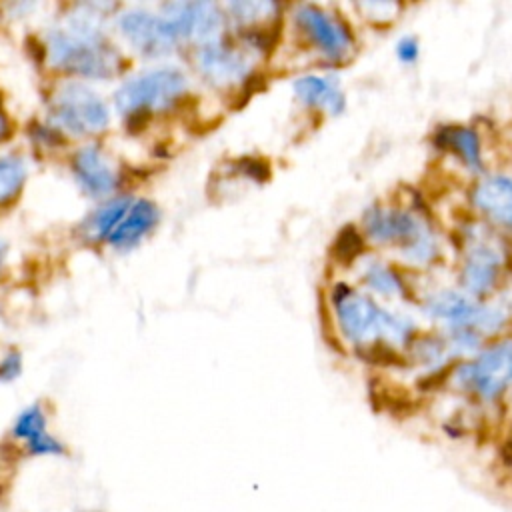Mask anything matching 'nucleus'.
I'll use <instances>...</instances> for the list:
<instances>
[{
	"label": "nucleus",
	"instance_id": "nucleus-24",
	"mask_svg": "<svg viewBox=\"0 0 512 512\" xmlns=\"http://www.w3.org/2000/svg\"><path fill=\"white\" fill-rule=\"evenodd\" d=\"M4 132H6V120H4V116H2V112H0V138L4 136Z\"/></svg>",
	"mask_w": 512,
	"mask_h": 512
},
{
	"label": "nucleus",
	"instance_id": "nucleus-15",
	"mask_svg": "<svg viewBox=\"0 0 512 512\" xmlns=\"http://www.w3.org/2000/svg\"><path fill=\"white\" fill-rule=\"evenodd\" d=\"M360 282L364 292L374 300L386 302H402L410 296V290L402 278V274L386 260L368 256L360 266Z\"/></svg>",
	"mask_w": 512,
	"mask_h": 512
},
{
	"label": "nucleus",
	"instance_id": "nucleus-16",
	"mask_svg": "<svg viewBox=\"0 0 512 512\" xmlns=\"http://www.w3.org/2000/svg\"><path fill=\"white\" fill-rule=\"evenodd\" d=\"M434 144L450 152L462 166L470 172L484 170V156H482V142L474 128L464 124H446L440 126L434 134Z\"/></svg>",
	"mask_w": 512,
	"mask_h": 512
},
{
	"label": "nucleus",
	"instance_id": "nucleus-18",
	"mask_svg": "<svg viewBox=\"0 0 512 512\" xmlns=\"http://www.w3.org/2000/svg\"><path fill=\"white\" fill-rule=\"evenodd\" d=\"M14 436L26 444L32 454L46 456V454H60L62 444L48 432L46 416L40 406H28L22 410L12 428Z\"/></svg>",
	"mask_w": 512,
	"mask_h": 512
},
{
	"label": "nucleus",
	"instance_id": "nucleus-3",
	"mask_svg": "<svg viewBox=\"0 0 512 512\" xmlns=\"http://www.w3.org/2000/svg\"><path fill=\"white\" fill-rule=\"evenodd\" d=\"M364 238L396 252L410 268H428L442 254V242L432 224L412 208L374 204L362 216Z\"/></svg>",
	"mask_w": 512,
	"mask_h": 512
},
{
	"label": "nucleus",
	"instance_id": "nucleus-1",
	"mask_svg": "<svg viewBox=\"0 0 512 512\" xmlns=\"http://www.w3.org/2000/svg\"><path fill=\"white\" fill-rule=\"evenodd\" d=\"M330 308L340 336L356 350L406 352L418 336L416 320L396 308L382 306L364 290L336 282Z\"/></svg>",
	"mask_w": 512,
	"mask_h": 512
},
{
	"label": "nucleus",
	"instance_id": "nucleus-13",
	"mask_svg": "<svg viewBox=\"0 0 512 512\" xmlns=\"http://www.w3.org/2000/svg\"><path fill=\"white\" fill-rule=\"evenodd\" d=\"M72 174L84 194L104 198L114 192L118 176L110 160L96 146H82L72 158Z\"/></svg>",
	"mask_w": 512,
	"mask_h": 512
},
{
	"label": "nucleus",
	"instance_id": "nucleus-9",
	"mask_svg": "<svg viewBox=\"0 0 512 512\" xmlns=\"http://www.w3.org/2000/svg\"><path fill=\"white\" fill-rule=\"evenodd\" d=\"M118 26L130 46L150 58L168 54L178 42L168 20L162 14H154L150 10H128L120 16Z\"/></svg>",
	"mask_w": 512,
	"mask_h": 512
},
{
	"label": "nucleus",
	"instance_id": "nucleus-12",
	"mask_svg": "<svg viewBox=\"0 0 512 512\" xmlns=\"http://www.w3.org/2000/svg\"><path fill=\"white\" fill-rule=\"evenodd\" d=\"M472 206L492 226L512 232V176L484 174L476 180L470 192Z\"/></svg>",
	"mask_w": 512,
	"mask_h": 512
},
{
	"label": "nucleus",
	"instance_id": "nucleus-21",
	"mask_svg": "<svg viewBox=\"0 0 512 512\" xmlns=\"http://www.w3.org/2000/svg\"><path fill=\"white\" fill-rule=\"evenodd\" d=\"M358 8L366 12V18H370L378 24L396 20L402 10V6L396 2H362V4H358Z\"/></svg>",
	"mask_w": 512,
	"mask_h": 512
},
{
	"label": "nucleus",
	"instance_id": "nucleus-2",
	"mask_svg": "<svg viewBox=\"0 0 512 512\" xmlns=\"http://www.w3.org/2000/svg\"><path fill=\"white\" fill-rule=\"evenodd\" d=\"M46 54L52 66L84 78H112L122 68L120 52L108 42L90 8L48 32Z\"/></svg>",
	"mask_w": 512,
	"mask_h": 512
},
{
	"label": "nucleus",
	"instance_id": "nucleus-7",
	"mask_svg": "<svg viewBox=\"0 0 512 512\" xmlns=\"http://www.w3.org/2000/svg\"><path fill=\"white\" fill-rule=\"evenodd\" d=\"M294 22L308 44L330 62H344L354 52V34L350 24L334 12L316 6L300 4L294 10Z\"/></svg>",
	"mask_w": 512,
	"mask_h": 512
},
{
	"label": "nucleus",
	"instance_id": "nucleus-20",
	"mask_svg": "<svg viewBox=\"0 0 512 512\" xmlns=\"http://www.w3.org/2000/svg\"><path fill=\"white\" fill-rule=\"evenodd\" d=\"M26 162L16 154L0 156V204L18 194L26 180Z\"/></svg>",
	"mask_w": 512,
	"mask_h": 512
},
{
	"label": "nucleus",
	"instance_id": "nucleus-19",
	"mask_svg": "<svg viewBox=\"0 0 512 512\" xmlns=\"http://www.w3.org/2000/svg\"><path fill=\"white\" fill-rule=\"evenodd\" d=\"M134 198L130 196H118L106 200L88 220V232L96 240H108L112 230L118 226V222L124 218L128 208L132 206Z\"/></svg>",
	"mask_w": 512,
	"mask_h": 512
},
{
	"label": "nucleus",
	"instance_id": "nucleus-5",
	"mask_svg": "<svg viewBox=\"0 0 512 512\" xmlns=\"http://www.w3.org/2000/svg\"><path fill=\"white\" fill-rule=\"evenodd\" d=\"M448 380L454 390L480 404L502 400L512 392V336H498L456 362Z\"/></svg>",
	"mask_w": 512,
	"mask_h": 512
},
{
	"label": "nucleus",
	"instance_id": "nucleus-23",
	"mask_svg": "<svg viewBox=\"0 0 512 512\" xmlns=\"http://www.w3.org/2000/svg\"><path fill=\"white\" fill-rule=\"evenodd\" d=\"M22 372V358L18 352H8L0 360V382H12Z\"/></svg>",
	"mask_w": 512,
	"mask_h": 512
},
{
	"label": "nucleus",
	"instance_id": "nucleus-22",
	"mask_svg": "<svg viewBox=\"0 0 512 512\" xmlns=\"http://www.w3.org/2000/svg\"><path fill=\"white\" fill-rule=\"evenodd\" d=\"M394 54H396L398 62H402L406 66L418 62V58H420V42H418V38L402 36L396 42V46H394Z\"/></svg>",
	"mask_w": 512,
	"mask_h": 512
},
{
	"label": "nucleus",
	"instance_id": "nucleus-10",
	"mask_svg": "<svg viewBox=\"0 0 512 512\" xmlns=\"http://www.w3.org/2000/svg\"><path fill=\"white\" fill-rule=\"evenodd\" d=\"M162 16L178 40H194L200 46L218 40L222 30V14L210 2H172L162 6Z\"/></svg>",
	"mask_w": 512,
	"mask_h": 512
},
{
	"label": "nucleus",
	"instance_id": "nucleus-6",
	"mask_svg": "<svg viewBox=\"0 0 512 512\" xmlns=\"http://www.w3.org/2000/svg\"><path fill=\"white\" fill-rule=\"evenodd\" d=\"M188 88V78L174 66L146 70L126 80L114 94L116 110L128 118H142L172 108Z\"/></svg>",
	"mask_w": 512,
	"mask_h": 512
},
{
	"label": "nucleus",
	"instance_id": "nucleus-17",
	"mask_svg": "<svg viewBox=\"0 0 512 512\" xmlns=\"http://www.w3.org/2000/svg\"><path fill=\"white\" fill-rule=\"evenodd\" d=\"M158 222V208L150 200H134L124 218L108 236V244L120 250H128L136 246Z\"/></svg>",
	"mask_w": 512,
	"mask_h": 512
},
{
	"label": "nucleus",
	"instance_id": "nucleus-8",
	"mask_svg": "<svg viewBox=\"0 0 512 512\" xmlns=\"http://www.w3.org/2000/svg\"><path fill=\"white\" fill-rule=\"evenodd\" d=\"M52 114L56 124L72 134L102 132L108 122V106L104 100L82 82H66L52 96Z\"/></svg>",
	"mask_w": 512,
	"mask_h": 512
},
{
	"label": "nucleus",
	"instance_id": "nucleus-11",
	"mask_svg": "<svg viewBox=\"0 0 512 512\" xmlns=\"http://www.w3.org/2000/svg\"><path fill=\"white\" fill-rule=\"evenodd\" d=\"M198 70L210 84L226 88L248 78L250 62L244 52L218 38L200 46Z\"/></svg>",
	"mask_w": 512,
	"mask_h": 512
},
{
	"label": "nucleus",
	"instance_id": "nucleus-4",
	"mask_svg": "<svg viewBox=\"0 0 512 512\" xmlns=\"http://www.w3.org/2000/svg\"><path fill=\"white\" fill-rule=\"evenodd\" d=\"M510 266L508 242L488 226L474 222L462 230L458 288L476 300H486Z\"/></svg>",
	"mask_w": 512,
	"mask_h": 512
},
{
	"label": "nucleus",
	"instance_id": "nucleus-25",
	"mask_svg": "<svg viewBox=\"0 0 512 512\" xmlns=\"http://www.w3.org/2000/svg\"><path fill=\"white\" fill-rule=\"evenodd\" d=\"M4 254H6V244L0 240V266H2V262H4Z\"/></svg>",
	"mask_w": 512,
	"mask_h": 512
},
{
	"label": "nucleus",
	"instance_id": "nucleus-14",
	"mask_svg": "<svg viewBox=\"0 0 512 512\" xmlns=\"http://www.w3.org/2000/svg\"><path fill=\"white\" fill-rule=\"evenodd\" d=\"M296 98L314 110H322L330 116L340 114L346 108V96L338 80L328 74H302L294 80Z\"/></svg>",
	"mask_w": 512,
	"mask_h": 512
}]
</instances>
